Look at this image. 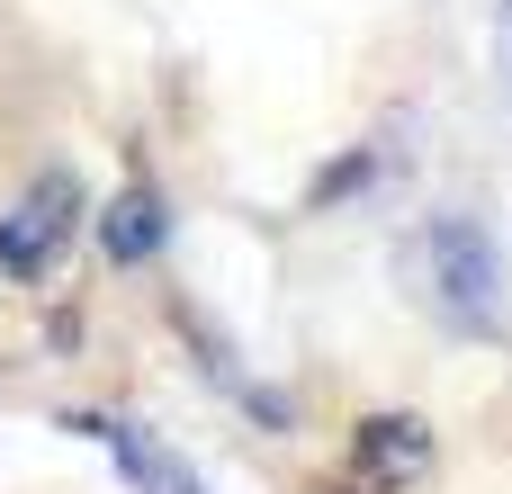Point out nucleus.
I'll list each match as a JSON object with an SVG mask.
<instances>
[{"mask_svg":"<svg viewBox=\"0 0 512 494\" xmlns=\"http://www.w3.org/2000/svg\"><path fill=\"white\" fill-rule=\"evenodd\" d=\"M423 270H432V297H441L450 324H477V333L504 324V270H495V243H486L468 216H432V225H423Z\"/></svg>","mask_w":512,"mask_h":494,"instance_id":"f257e3e1","label":"nucleus"},{"mask_svg":"<svg viewBox=\"0 0 512 494\" xmlns=\"http://www.w3.org/2000/svg\"><path fill=\"white\" fill-rule=\"evenodd\" d=\"M72 216H81L72 171H45V180L0 216V270H9V279H45V270H54V252L72 243Z\"/></svg>","mask_w":512,"mask_h":494,"instance_id":"f03ea898","label":"nucleus"},{"mask_svg":"<svg viewBox=\"0 0 512 494\" xmlns=\"http://www.w3.org/2000/svg\"><path fill=\"white\" fill-rule=\"evenodd\" d=\"M72 432H81V441H99L135 494H198V477H189V468H180V459H171L144 423H117V414H72Z\"/></svg>","mask_w":512,"mask_h":494,"instance_id":"7ed1b4c3","label":"nucleus"},{"mask_svg":"<svg viewBox=\"0 0 512 494\" xmlns=\"http://www.w3.org/2000/svg\"><path fill=\"white\" fill-rule=\"evenodd\" d=\"M351 459H360V477H369V486H414V477H423V468H432V432H423V423H414V414H369V423H360V450H351Z\"/></svg>","mask_w":512,"mask_h":494,"instance_id":"20e7f679","label":"nucleus"},{"mask_svg":"<svg viewBox=\"0 0 512 494\" xmlns=\"http://www.w3.org/2000/svg\"><path fill=\"white\" fill-rule=\"evenodd\" d=\"M162 243H171V207H162L153 189H117L108 216H99V252H108L117 270H135V261H153Z\"/></svg>","mask_w":512,"mask_h":494,"instance_id":"39448f33","label":"nucleus"},{"mask_svg":"<svg viewBox=\"0 0 512 494\" xmlns=\"http://www.w3.org/2000/svg\"><path fill=\"white\" fill-rule=\"evenodd\" d=\"M495 81H504V99H512V0H495Z\"/></svg>","mask_w":512,"mask_h":494,"instance_id":"423d86ee","label":"nucleus"}]
</instances>
